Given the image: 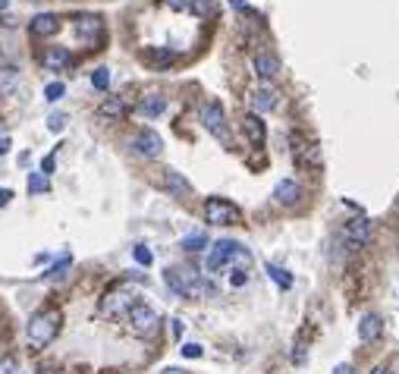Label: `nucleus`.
Returning a JSON list of instances; mask_svg holds the SVG:
<instances>
[{
  "label": "nucleus",
  "instance_id": "obj_9",
  "mask_svg": "<svg viewBox=\"0 0 399 374\" xmlns=\"http://www.w3.org/2000/svg\"><path fill=\"white\" fill-rule=\"evenodd\" d=\"M73 29H76V38H79L82 45H95L98 38L104 35V23H101V16H91V13L76 16Z\"/></svg>",
  "mask_w": 399,
  "mask_h": 374
},
{
  "label": "nucleus",
  "instance_id": "obj_23",
  "mask_svg": "<svg viewBox=\"0 0 399 374\" xmlns=\"http://www.w3.org/2000/svg\"><path fill=\"white\" fill-rule=\"evenodd\" d=\"M179 248H183V252H201V248H207V236L205 233H192V236H185V239L179 242Z\"/></svg>",
  "mask_w": 399,
  "mask_h": 374
},
{
  "label": "nucleus",
  "instance_id": "obj_17",
  "mask_svg": "<svg viewBox=\"0 0 399 374\" xmlns=\"http://www.w3.org/2000/svg\"><path fill=\"white\" fill-rule=\"evenodd\" d=\"M163 186L170 189V195H176V198L192 195V183L185 180L183 173H176V170H163Z\"/></svg>",
  "mask_w": 399,
  "mask_h": 374
},
{
  "label": "nucleus",
  "instance_id": "obj_28",
  "mask_svg": "<svg viewBox=\"0 0 399 374\" xmlns=\"http://www.w3.org/2000/svg\"><path fill=\"white\" fill-rule=\"evenodd\" d=\"M245 283H249V270H239V268L229 270V286H245Z\"/></svg>",
  "mask_w": 399,
  "mask_h": 374
},
{
  "label": "nucleus",
  "instance_id": "obj_22",
  "mask_svg": "<svg viewBox=\"0 0 399 374\" xmlns=\"http://www.w3.org/2000/svg\"><path fill=\"white\" fill-rule=\"evenodd\" d=\"M189 10L195 16H201V19H211V16H217V0H192Z\"/></svg>",
  "mask_w": 399,
  "mask_h": 374
},
{
  "label": "nucleus",
  "instance_id": "obj_13",
  "mask_svg": "<svg viewBox=\"0 0 399 374\" xmlns=\"http://www.w3.org/2000/svg\"><path fill=\"white\" fill-rule=\"evenodd\" d=\"M380 334H384V321H380V314L368 312L362 321H358V340H362V343H374Z\"/></svg>",
  "mask_w": 399,
  "mask_h": 374
},
{
  "label": "nucleus",
  "instance_id": "obj_27",
  "mask_svg": "<svg viewBox=\"0 0 399 374\" xmlns=\"http://www.w3.org/2000/svg\"><path fill=\"white\" fill-rule=\"evenodd\" d=\"M29 192L32 195L47 192V176H41V173H32V176H29Z\"/></svg>",
  "mask_w": 399,
  "mask_h": 374
},
{
  "label": "nucleus",
  "instance_id": "obj_14",
  "mask_svg": "<svg viewBox=\"0 0 399 374\" xmlns=\"http://www.w3.org/2000/svg\"><path fill=\"white\" fill-rule=\"evenodd\" d=\"M242 132L249 135V142L258 145V148L264 145V139H267V126L261 123L258 113H245V117H242Z\"/></svg>",
  "mask_w": 399,
  "mask_h": 374
},
{
  "label": "nucleus",
  "instance_id": "obj_18",
  "mask_svg": "<svg viewBox=\"0 0 399 374\" xmlns=\"http://www.w3.org/2000/svg\"><path fill=\"white\" fill-rule=\"evenodd\" d=\"M255 73H258L261 79H267V82H271V79H277V75H280V60H277L274 54H258V57H255Z\"/></svg>",
  "mask_w": 399,
  "mask_h": 374
},
{
  "label": "nucleus",
  "instance_id": "obj_11",
  "mask_svg": "<svg viewBox=\"0 0 399 374\" xmlns=\"http://www.w3.org/2000/svg\"><path fill=\"white\" fill-rule=\"evenodd\" d=\"M41 63H45V69H51V73H60V69L73 67V54H69L67 47H47V51L41 54Z\"/></svg>",
  "mask_w": 399,
  "mask_h": 374
},
{
  "label": "nucleus",
  "instance_id": "obj_43",
  "mask_svg": "<svg viewBox=\"0 0 399 374\" xmlns=\"http://www.w3.org/2000/svg\"><path fill=\"white\" fill-rule=\"evenodd\" d=\"M7 7H10V0H0V13H3Z\"/></svg>",
  "mask_w": 399,
  "mask_h": 374
},
{
  "label": "nucleus",
  "instance_id": "obj_30",
  "mask_svg": "<svg viewBox=\"0 0 399 374\" xmlns=\"http://www.w3.org/2000/svg\"><path fill=\"white\" fill-rule=\"evenodd\" d=\"M63 91H67V89H63V82H51L45 89V97H47V101H60V97H63Z\"/></svg>",
  "mask_w": 399,
  "mask_h": 374
},
{
  "label": "nucleus",
  "instance_id": "obj_36",
  "mask_svg": "<svg viewBox=\"0 0 399 374\" xmlns=\"http://www.w3.org/2000/svg\"><path fill=\"white\" fill-rule=\"evenodd\" d=\"M67 268H69V258H60V264H54V268L47 270V277H60V274H63Z\"/></svg>",
  "mask_w": 399,
  "mask_h": 374
},
{
  "label": "nucleus",
  "instance_id": "obj_32",
  "mask_svg": "<svg viewBox=\"0 0 399 374\" xmlns=\"http://www.w3.org/2000/svg\"><path fill=\"white\" fill-rule=\"evenodd\" d=\"M63 126H67V117H63V113H54L51 120H47V129H51V132H60Z\"/></svg>",
  "mask_w": 399,
  "mask_h": 374
},
{
  "label": "nucleus",
  "instance_id": "obj_2",
  "mask_svg": "<svg viewBox=\"0 0 399 374\" xmlns=\"http://www.w3.org/2000/svg\"><path fill=\"white\" fill-rule=\"evenodd\" d=\"M60 334V312L47 308V312H35L25 324V337L35 349H45L47 343H54V337Z\"/></svg>",
  "mask_w": 399,
  "mask_h": 374
},
{
  "label": "nucleus",
  "instance_id": "obj_20",
  "mask_svg": "<svg viewBox=\"0 0 399 374\" xmlns=\"http://www.w3.org/2000/svg\"><path fill=\"white\" fill-rule=\"evenodd\" d=\"M123 113H126V104L119 97H107V101L98 107V117H104V120H119Z\"/></svg>",
  "mask_w": 399,
  "mask_h": 374
},
{
  "label": "nucleus",
  "instance_id": "obj_3",
  "mask_svg": "<svg viewBox=\"0 0 399 374\" xmlns=\"http://www.w3.org/2000/svg\"><path fill=\"white\" fill-rule=\"evenodd\" d=\"M126 318H129V330H133L135 337H151V334H157V327H161L157 312L148 308V305H141V302H135Z\"/></svg>",
  "mask_w": 399,
  "mask_h": 374
},
{
  "label": "nucleus",
  "instance_id": "obj_7",
  "mask_svg": "<svg viewBox=\"0 0 399 374\" xmlns=\"http://www.w3.org/2000/svg\"><path fill=\"white\" fill-rule=\"evenodd\" d=\"M340 239H343V246H346L349 252H355V248H365L371 242V224L365 218L349 220V224H343Z\"/></svg>",
  "mask_w": 399,
  "mask_h": 374
},
{
  "label": "nucleus",
  "instance_id": "obj_6",
  "mask_svg": "<svg viewBox=\"0 0 399 374\" xmlns=\"http://www.w3.org/2000/svg\"><path fill=\"white\" fill-rule=\"evenodd\" d=\"M133 305H135V292L126 290V286H117V290H111L101 299V314H107V318H123V314H129Z\"/></svg>",
  "mask_w": 399,
  "mask_h": 374
},
{
  "label": "nucleus",
  "instance_id": "obj_15",
  "mask_svg": "<svg viewBox=\"0 0 399 374\" xmlns=\"http://www.w3.org/2000/svg\"><path fill=\"white\" fill-rule=\"evenodd\" d=\"M60 32V16L54 13H38L35 19H32V35L35 38H51Z\"/></svg>",
  "mask_w": 399,
  "mask_h": 374
},
{
  "label": "nucleus",
  "instance_id": "obj_19",
  "mask_svg": "<svg viewBox=\"0 0 399 374\" xmlns=\"http://www.w3.org/2000/svg\"><path fill=\"white\" fill-rule=\"evenodd\" d=\"M167 110V101H163L161 95H148L145 101L139 104V113L141 117H161V113Z\"/></svg>",
  "mask_w": 399,
  "mask_h": 374
},
{
  "label": "nucleus",
  "instance_id": "obj_33",
  "mask_svg": "<svg viewBox=\"0 0 399 374\" xmlns=\"http://www.w3.org/2000/svg\"><path fill=\"white\" fill-rule=\"evenodd\" d=\"M183 355H185V359H201V346L198 343H185L183 346Z\"/></svg>",
  "mask_w": 399,
  "mask_h": 374
},
{
  "label": "nucleus",
  "instance_id": "obj_21",
  "mask_svg": "<svg viewBox=\"0 0 399 374\" xmlns=\"http://www.w3.org/2000/svg\"><path fill=\"white\" fill-rule=\"evenodd\" d=\"M16 89H19V69H10L3 67L0 69V95H16Z\"/></svg>",
  "mask_w": 399,
  "mask_h": 374
},
{
  "label": "nucleus",
  "instance_id": "obj_29",
  "mask_svg": "<svg viewBox=\"0 0 399 374\" xmlns=\"http://www.w3.org/2000/svg\"><path fill=\"white\" fill-rule=\"evenodd\" d=\"M133 255H135V261H139V264H145V268H148V264L155 261V255L148 252V246H135V252H133Z\"/></svg>",
  "mask_w": 399,
  "mask_h": 374
},
{
  "label": "nucleus",
  "instance_id": "obj_40",
  "mask_svg": "<svg viewBox=\"0 0 399 374\" xmlns=\"http://www.w3.org/2000/svg\"><path fill=\"white\" fill-rule=\"evenodd\" d=\"M7 151H10V139H7V135H0V157L7 154Z\"/></svg>",
  "mask_w": 399,
  "mask_h": 374
},
{
  "label": "nucleus",
  "instance_id": "obj_37",
  "mask_svg": "<svg viewBox=\"0 0 399 374\" xmlns=\"http://www.w3.org/2000/svg\"><path fill=\"white\" fill-rule=\"evenodd\" d=\"M170 3V10H189L192 7V0H167Z\"/></svg>",
  "mask_w": 399,
  "mask_h": 374
},
{
  "label": "nucleus",
  "instance_id": "obj_41",
  "mask_svg": "<svg viewBox=\"0 0 399 374\" xmlns=\"http://www.w3.org/2000/svg\"><path fill=\"white\" fill-rule=\"evenodd\" d=\"M371 374H393V371H390V368H387V365H377Z\"/></svg>",
  "mask_w": 399,
  "mask_h": 374
},
{
  "label": "nucleus",
  "instance_id": "obj_24",
  "mask_svg": "<svg viewBox=\"0 0 399 374\" xmlns=\"http://www.w3.org/2000/svg\"><path fill=\"white\" fill-rule=\"evenodd\" d=\"M267 274H271V277H274V283L283 286V290H289V286H293V277H289V270L277 268V264H267Z\"/></svg>",
  "mask_w": 399,
  "mask_h": 374
},
{
  "label": "nucleus",
  "instance_id": "obj_5",
  "mask_svg": "<svg viewBox=\"0 0 399 374\" xmlns=\"http://www.w3.org/2000/svg\"><path fill=\"white\" fill-rule=\"evenodd\" d=\"M201 126H205L207 132L214 135V139H220L223 145H229V126H227V113H223V107L217 104V101H207V104L201 107Z\"/></svg>",
  "mask_w": 399,
  "mask_h": 374
},
{
  "label": "nucleus",
  "instance_id": "obj_16",
  "mask_svg": "<svg viewBox=\"0 0 399 374\" xmlns=\"http://www.w3.org/2000/svg\"><path fill=\"white\" fill-rule=\"evenodd\" d=\"M277 104H280V95H277L274 89H255L251 91V107H255V113L277 110Z\"/></svg>",
  "mask_w": 399,
  "mask_h": 374
},
{
  "label": "nucleus",
  "instance_id": "obj_42",
  "mask_svg": "<svg viewBox=\"0 0 399 374\" xmlns=\"http://www.w3.org/2000/svg\"><path fill=\"white\" fill-rule=\"evenodd\" d=\"M163 374H189V371H183V368H167Z\"/></svg>",
  "mask_w": 399,
  "mask_h": 374
},
{
  "label": "nucleus",
  "instance_id": "obj_8",
  "mask_svg": "<svg viewBox=\"0 0 399 374\" xmlns=\"http://www.w3.org/2000/svg\"><path fill=\"white\" fill-rule=\"evenodd\" d=\"M205 218H207V224H217V226L236 224L239 208L233 202H227V198H207V202H205Z\"/></svg>",
  "mask_w": 399,
  "mask_h": 374
},
{
  "label": "nucleus",
  "instance_id": "obj_38",
  "mask_svg": "<svg viewBox=\"0 0 399 374\" xmlns=\"http://www.w3.org/2000/svg\"><path fill=\"white\" fill-rule=\"evenodd\" d=\"M10 198H13V192H10V189H0V208L10 204Z\"/></svg>",
  "mask_w": 399,
  "mask_h": 374
},
{
  "label": "nucleus",
  "instance_id": "obj_31",
  "mask_svg": "<svg viewBox=\"0 0 399 374\" xmlns=\"http://www.w3.org/2000/svg\"><path fill=\"white\" fill-rule=\"evenodd\" d=\"M0 374H19V368H16V359H10V355H0Z\"/></svg>",
  "mask_w": 399,
  "mask_h": 374
},
{
  "label": "nucleus",
  "instance_id": "obj_1",
  "mask_svg": "<svg viewBox=\"0 0 399 374\" xmlns=\"http://www.w3.org/2000/svg\"><path fill=\"white\" fill-rule=\"evenodd\" d=\"M227 264H236L239 270H249L251 252L245 246H239V242H233V239L214 242V248H211V255H207V274H217V270H223Z\"/></svg>",
  "mask_w": 399,
  "mask_h": 374
},
{
  "label": "nucleus",
  "instance_id": "obj_35",
  "mask_svg": "<svg viewBox=\"0 0 399 374\" xmlns=\"http://www.w3.org/2000/svg\"><path fill=\"white\" fill-rule=\"evenodd\" d=\"M54 164H57V151H51V154L41 161V170H45V176H47V173H54Z\"/></svg>",
  "mask_w": 399,
  "mask_h": 374
},
{
  "label": "nucleus",
  "instance_id": "obj_25",
  "mask_svg": "<svg viewBox=\"0 0 399 374\" xmlns=\"http://www.w3.org/2000/svg\"><path fill=\"white\" fill-rule=\"evenodd\" d=\"M145 60L155 63V67H167L173 60V54L170 51H145Z\"/></svg>",
  "mask_w": 399,
  "mask_h": 374
},
{
  "label": "nucleus",
  "instance_id": "obj_39",
  "mask_svg": "<svg viewBox=\"0 0 399 374\" xmlns=\"http://www.w3.org/2000/svg\"><path fill=\"white\" fill-rule=\"evenodd\" d=\"M333 374H355V368L352 365H337V368H333Z\"/></svg>",
  "mask_w": 399,
  "mask_h": 374
},
{
  "label": "nucleus",
  "instance_id": "obj_26",
  "mask_svg": "<svg viewBox=\"0 0 399 374\" xmlns=\"http://www.w3.org/2000/svg\"><path fill=\"white\" fill-rule=\"evenodd\" d=\"M91 85H95L98 91H104L107 89V85H111V69H95V73H91Z\"/></svg>",
  "mask_w": 399,
  "mask_h": 374
},
{
  "label": "nucleus",
  "instance_id": "obj_12",
  "mask_svg": "<svg viewBox=\"0 0 399 374\" xmlns=\"http://www.w3.org/2000/svg\"><path fill=\"white\" fill-rule=\"evenodd\" d=\"M274 198L283 208H293V204H299V198H302V189H299L296 180H280L274 189Z\"/></svg>",
  "mask_w": 399,
  "mask_h": 374
},
{
  "label": "nucleus",
  "instance_id": "obj_10",
  "mask_svg": "<svg viewBox=\"0 0 399 374\" xmlns=\"http://www.w3.org/2000/svg\"><path fill=\"white\" fill-rule=\"evenodd\" d=\"M133 148L139 151L141 157H161V151H163V139L155 132V129H141V132L135 135Z\"/></svg>",
  "mask_w": 399,
  "mask_h": 374
},
{
  "label": "nucleus",
  "instance_id": "obj_4",
  "mask_svg": "<svg viewBox=\"0 0 399 374\" xmlns=\"http://www.w3.org/2000/svg\"><path fill=\"white\" fill-rule=\"evenodd\" d=\"M163 280H167V286H170L176 296H183V299H189V296L198 292V274H195L192 268H167L163 270Z\"/></svg>",
  "mask_w": 399,
  "mask_h": 374
},
{
  "label": "nucleus",
  "instance_id": "obj_34",
  "mask_svg": "<svg viewBox=\"0 0 399 374\" xmlns=\"http://www.w3.org/2000/svg\"><path fill=\"white\" fill-rule=\"evenodd\" d=\"M229 7H233V10H239V13H245V16H258V13H255V10L249 7V3H245V0H229Z\"/></svg>",
  "mask_w": 399,
  "mask_h": 374
}]
</instances>
